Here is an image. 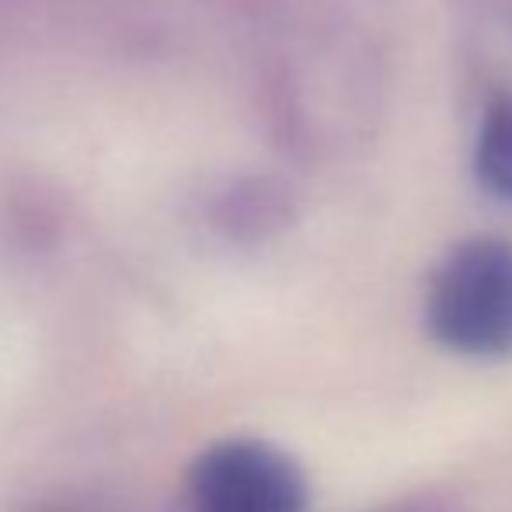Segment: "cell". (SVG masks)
<instances>
[{
	"mask_svg": "<svg viewBox=\"0 0 512 512\" xmlns=\"http://www.w3.org/2000/svg\"><path fill=\"white\" fill-rule=\"evenodd\" d=\"M425 321L439 345L474 359L512 352V244L474 237L436 269Z\"/></svg>",
	"mask_w": 512,
	"mask_h": 512,
	"instance_id": "1",
	"label": "cell"
},
{
	"mask_svg": "<svg viewBox=\"0 0 512 512\" xmlns=\"http://www.w3.org/2000/svg\"><path fill=\"white\" fill-rule=\"evenodd\" d=\"M189 502L196 512H307V481L276 446L227 439L192 464Z\"/></svg>",
	"mask_w": 512,
	"mask_h": 512,
	"instance_id": "2",
	"label": "cell"
},
{
	"mask_svg": "<svg viewBox=\"0 0 512 512\" xmlns=\"http://www.w3.org/2000/svg\"><path fill=\"white\" fill-rule=\"evenodd\" d=\"M474 175L478 185L499 203H512V95L488 98L474 140Z\"/></svg>",
	"mask_w": 512,
	"mask_h": 512,
	"instance_id": "3",
	"label": "cell"
}]
</instances>
